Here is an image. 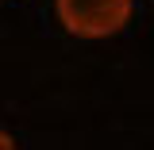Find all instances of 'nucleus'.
<instances>
[{
  "instance_id": "1",
  "label": "nucleus",
  "mask_w": 154,
  "mask_h": 150,
  "mask_svg": "<svg viewBox=\"0 0 154 150\" xmlns=\"http://www.w3.org/2000/svg\"><path fill=\"white\" fill-rule=\"evenodd\" d=\"M58 19L81 38H104L131 19V0H58Z\"/></svg>"
},
{
  "instance_id": "2",
  "label": "nucleus",
  "mask_w": 154,
  "mask_h": 150,
  "mask_svg": "<svg viewBox=\"0 0 154 150\" xmlns=\"http://www.w3.org/2000/svg\"><path fill=\"white\" fill-rule=\"evenodd\" d=\"M0 150H16V139L4 131V127H0Z\"/></svg>"
}]
</instances>
